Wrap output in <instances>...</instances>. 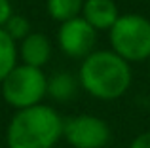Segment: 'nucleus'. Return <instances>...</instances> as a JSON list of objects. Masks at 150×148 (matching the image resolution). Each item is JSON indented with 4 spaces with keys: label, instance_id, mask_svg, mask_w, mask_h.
I'll use <instances>...</instances> for the list:
<instances>
[{
    "label": "nucleus",
    "instance_id": "f257e3e1",
    "mask_svg": "<svg viewBox=\"0 0 150 148\" xmlns=\"http://www.w3.org/2000/svg\"><path fill=\"white\" fill-rule=\"evenodd\" d=\"M131 67L112 49L93 51L84 59L78 74L80 85L91 97L101 101H114L122 97L131 85Z\"/></svg>",
    "mask_w": 150,
    "mask_h": 148
},
{
    "label": "nucleus",
    "instance_id": "f03ea898",
    "mask_svg": "<svg viewBox=\"0 0 150 148\" xmlns=\"http://www.w3.org/2000/svg\"><path fill=\"white\" fill-rule=\"evenodd\" d=\"M65 120L48 104L17 110L6 129L8 148H53L63 137Z\"/></svg>",
    "mask_w": 150,
    "mask_h": 148
},
{
    "label": "nucleus",
    "instance_id": "7ed1b4c3",
    "mask_svg": "<svg viewBox=\"0 0 150 148\" xmlns=\"http://www.w3.org/2000/svg\"><path fill=\"white\" fill-rule=\"evenodd\" d=\"M108 32L110 48L124 61L137 63L150 57V21L144 15H120Z\"/></svg>",
    "mask_w": 150,
    "mask_h": 148
},
{
    "label": "nucleus",
    "instance_id": "20e7f679",
    "mask_svg": "<svg viewBox=\"0 0 150 148\" xmlns=\"http://www.w3.org/2000/svg\"><path fill=\"white\" fill-rule=\"evenodd\" d=\"M48 95V78L42 68L29 65H17L2 82V97L10 106L17 110L42 104Z\"/></svg>",
    "mask_w": 150,
    "mask_h": 148
},
{
    "label": "nucleus",
    "instance_id": "39448f33",
    "mask_svg": "<svg viewBox=\"0 0 150 148\" xmlns=\"http://www.w3.org/2000/svg\"><path fill=\"white\" fill-rule=\"evenodd\" d=\"M63 139L72 148H106L112 133L105 120L80 114L63 122Z\"/></svg>",
    "mask_w": 150,
    "mask_h": 148
},
{
    "label": "nucleus",
    "instance_id": "423d86ee",
    "mask_svg": "<svg viewBox=\"0 0 150 148\" xmlns=\"http://www.w3.org/2000/svg\"><path fill=\"white\" fill-rule=\"evenodd\" d=\"M97 42V30L88 25L84 17L70 19L61 23L59 29V46L63 53L72 59H86L93 53Z\"/></svg>",
    "mask_w": 150,
    "mask_h": 148
},
{
    "label": "nucleus",
    "instance_id": "0eeeda50",
    "mask_svg": "<svg viewBox=\"0 0 150 148\" xmlns=\"http://www.w3.org/2000/svg\"><path fill=\"white\" fill-rule=\"evenodd\" d=\"M82 17L95 30H110L120 13L114 0H84Z\"/></svg>",
    "mask_w": 150,
    "mask_h": 148
},
{
    "label": "nucleus",
    "instance_id": "6e6552de",
    "mask_svg": "<svg viewBox=\"0 0 150 148\" xmlns=\"http://www.w3.org/2000/svg\"><path fill=\"white\" fill-rule=\"evenodd\" d=\"M19 53H21L23 65H29V67H34V68H42L50 61L51 44L44 34L30 32L29 36L21 42Z\"/></svg>",
    "mask_w": 150,
    "mask_h": 148
},
{
    "label": "nucleus",
    "instance_id": "1a4fd4ad",
    "mask_svg": "<svg viewBox=\"0 0 150 148\" xmlns=\"http://www.w3.org/2000/svg\"><path fill=\"white\" fill-rule=\"evenodd\" d=\"M76 87H78L76 78L69 72L53 74L48 80V95L53 97L55 101H61V103L72 99L76 95Z\"/></svg>",
    "mask_w": 150,
    "mask_h": 148
},
{
    "label": "nucleus",
    "instance_id": "9d476101",
    "mask_svg": "<svg viewBox=\"0 0 150 148\" xmlns=\"http://www.w3.org/2000/svg\"><path fill=\"white\" fill-rule=\"evenodd\" d=\"M17 67V48L15 40H11L10 34L0 29V84L8 78L13 68Z\"/></svg>",
    "mask_w": 150,
    "mask_h": 148
},
{
    "label": "nucleus",
    "instance_id": "9b49d317",
    "mask_svg": "<svg viewBox=\"0 0 150 148\" xmlns=\"http://www.w3.org/2000/svg\"><path fill=\"white\" fill-rule=\"evenodd\" d=\"M82 8L84 0H48V13L59 23L80 17Z\"/></svg>",
    "mask_w": 150,
    "mask_h": 148
},
{
    "label": "nucleus",
    "instance_id": "f8f14e48",
    "mask_svg": "<svg viewBox=\"0 0 150 148\" xmlns=\"http://www.w3.org/2000/svg\"><path fill=\"white\" fill-rule=\"evenodd\" d=\"M4 30L10 34L11 40H25L30 34V25L27 17H23V15H11L8 23L4 25Z\"/></svg>",
    "mask_w": 150,
    "mask_h": 148
},
{
    "label": "nucleus",
    "instance_id": "ddd939ff",
    "mask_svg": "<svg viewBox=\"0 0 150 148\" xmlns=\"http://www.w3.org/2000/svg\"><path fill=\"white\" fill-rule=\"evenodd\" d=\"M11 4L10 0H0V29H4V25L8 23V19L11 17Z\"/></svg>",
    "mask_w": 150,
    "mask_h": 148
},
{
    "label": "nucleus",
    "instance_id": "4468645a",
    "mask_svg": "<svg viewBox=\"0 0 150 148\" xmlns=\"http://www.w3.org/2000/svg\"><path fill=\"white\" fill-rule=\"evenodd\" d=\"M129 148H150V131L137 135V137L131 141Z\"/></svg>",
    "mask_w": 150,
    "mask_h": 148
}]
</instances>
